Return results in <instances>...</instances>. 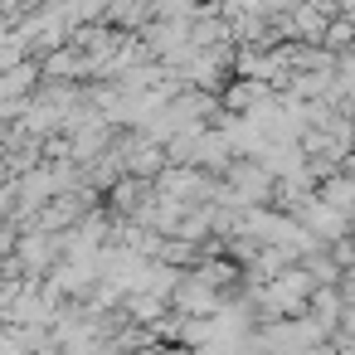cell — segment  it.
Here are the masks:
<instances>
[{
  "instance_id": "cell-1",
  "label": "cell",
  "mask_w": 355,
  "mask_h": 355,
  "mask_svg": "<svg viewBox=\"0 0 355 355\" xmlns=\"http://www.w3.org/2000/svg\"><path fill=\"white\" fill-rule=\"evenodd\" d=\"M302 224L311 229V239H316V234H321V239H336V234H340V224H345V214L316 200V205H306V214H302Z\"/></svg>"
},
{
  "instance_id": "cell-2",
  "label": "cell",
  "mask_w": 355,
  "mask_h": 355,
  "mask_svg": "<svg viewBox=\"0 0 355 355\" xmlns=\"http://www.w3.org/2000/svg\"><path fill=\"white\" fill-rule=\"evenodd\" d=\"M350 35H355V25H350V20H336V25L326 30V44H331V49H345Z\"/></svg>"
}]
</instances>
